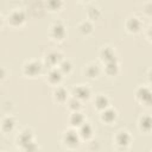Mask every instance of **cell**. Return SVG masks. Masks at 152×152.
Wrapping results in <instances>:
<instances>
[{
  "instance_id": "obj_2",
  "label": "cell",
  "mask_w": 152,
  "mask_h": 152,
  "mask_svg": "<svg viewBox=\"0 0 152 152\" xmlns=\"http://www.w3.org/2000/svg\"><path fill=\"white\" fill-rule=\"evenodd\" d=\"M40 69H42V65L38 62H31L25 65V72L28 75H36L40 71Z\"/></svg>"
},
{
  "instance_id": "obj_8",
  "label": "cell",
  "mask_w": 152,
  "mask_h": 152,
  "mask_svg": "<svg viewBox=\"0 0 152 152\" xmlns=\"http://www.w3.org/2000/svg\"><path fill=\"white\" fill-rule=\"evenodd\" d=\"M127 27L131 31H138V28L140 27V23H139V20L137 18H131L127 21Z\"/></svg>"
},
{
  "instance_id": "obj_1",
  "label": "cell",
  "mask_w": 152,
  "mask_h": 152,
  "mask_svg": "<svg viewBox=\"0 0 152 152\" xmlns=\"http://www.w3.org/2000/svg\"><path fill=\"white\" fill-rule=\"evenodd\" d=\"M137 95H138V97H139L141 101H144L145 103H147V104L152 103V93H151L148 89H146V88H140V89L138 90Z\"/></svg>"
},
{
  "instance_id": "obj_26",
  "label": "cell",
  "mask_w": 152,
  "mask_h": 152,
  "mask_svg": "<svg viewBox=\"0 0 152 152\" xmlns=\"http://www.w3.org/2000/svg\"><path fill=\"white\" fill-rule=\"evenodd\" d=\"M150 80H151V81H152V71H151V72H150Z\"/></svg>"
},
{
  "instance_id": "obj_6",
  "label": "cell",
  "mask_w": 152,
  "mask_h": 152,
  "mask_svg": "<svg viewBox=\"0 0 152 152\" xmlns=\"http://www.w3.org/2000/svg\"><path fill=\"white\" fill-rule=\"evenodd\" d=\"M52 34L56 38H58V39L63 38V36H64V27H63V25L59 24V23L56 24V25H53V27H52Z\"/></svg>"
},
{
  "instance_id": "obj_21",
  "label": "cell",
  "mask_w": 152,
  "mask_h": 152,
  "mask_svg": "<svg viewBox=\"0 0 152 152\" xmlns=\"http://www.w3.org/2000/svg\"><path fill=\"white\" fill-rule=\"evenodd\" d=\"M48 6L52 10L61 6V0H48Z\"/></svg>"
},
{
  "instance_id": "obj_24",
  "label": "cell",
  "mask_w": 152,
  "mask_h": 152,
  "mask_svg": "<svg viewBox=\"0 0 152 152\" xmlns=\"http://www.w3.org/2000/svg\"><path fill=\"white\" fill-rule=\"evenodd\" d=\"M61 69H62L63 71H69V70H70V63H69V62H63V63L61 64Z\"/></svg>"
},
{
  "instance_id": "obj_13",
  "label": "cell",
  "mask_w": 152,
  "mask_h": 152,
  "mask_svg": "<svg viewBox=\"0 0 152 152\" xmlns=\"http://www.w3.org/2000/svg\"><path fill=\"white\" fill-rule=\"evenodd\" d=\"M102 58L103 59H106L107 62H110V61H114V53H113V51L110 50V49H104V50H102Z\"/></svg>"
},
{
  "instance_id": "obj_3",
  "label": "cell",
  "mask_w": 152,
  "mask_h": 152,
  "mask_svg": "<svg viewBox=\"0 0 152 152\" xmlns=\"http://www.w3.org/2000/svg\"><path fill=\"white\" fill-rule=\"evenodd\" d=\"M64 140H65V142H66L68 145H70V146H76V145H77V141H78V138H77V134H76L75 132L69 131V132L65 134Z\"/></svg>"
},
{
  "instance_id": "obj_27",
  "label": "cell",
  "mask_w": 152,
  "mask_h": 152,
  "mask_svg": "<svg viewBox=\"0 0 152 152\" xmlns=\"http://www.w3.org/2000/svg\"><path fill=\"white\" fill-rule=\"evenodd\" d=\"M150 34H151V37H152V27L150 28Z\"/></svg>"
},
{
  "instance_id": "obj_22",
  "label": "cell",
  "mask_w": 152,
  "mask_h": 152,
  "mask_svg": "<svg viewBox=\"0 0 152 152\" xmlns=\"http://www.w3.org/2000/svg\"><path fill=\"white\" fill-rule=\"evenodd\" d=\"M87 74L89 75V76H95L96 74H97V65H90L88 69H87Z\"/></svg>"
},
{
  "instance_id": "obj_23",
  "label": "cell",
  "mask_w": 152,
  "mask_h": 152,
  "mask_svg": "<svg viewBox=\"0 0 152 152\" xmlns=\"http://www.w3.org/2000/svg\"><path fill=\"white\" fill-rule=\"evenodd\" d=\"M90 30H91V25H90L89 23H83V24L81 25V31H82L83 33H88Z\"/></svg>"
},
{
  "instance_id": "obj_7",
  "label": "cell",
  "mask_w": 152,
  "mask_h": 152,
  "mask_svg": "<svg viewBox=\"0 0 152 152\" xmlns=\"http://www.w3.org/2000/svg\"><path fill=\"white\" fill-rule=\"evenodd\" d=\"M116 141L119 145L121 146H126L128 142H129V135L126 133V132H120L116 137Z\"/></svg>"
},
{
  "instance_id": "obj_17",
  "label": "cell",
  "mask_w": 152,
  "mask_h": 152,
  "mask_svg": "<svg viewBox=\"0 0 152 152\" xmlns=\"http://www.w3.org/2000/svg\"><path fill=\"white\" fill-rule=\"evenodd\" d=\"M106 69H107V72H108V74H114V72H116V70H118V65H116L115 61H110V62H108Z\"/></svg>"
},
{
  "instance_id": "obj_19",
  "label": "cell",
  "mask_w": 152,
  "mask_h": 152,
  "mask_svg": "<svg viewBox=\"0 0 152 152\" xmlns=\"http://www.w3.org/2000/svg\"><path fill=\"white\" fill-rule=\"evenodd\" d=\"M59 55L57 53V52H52V53H50L48 57H46V59L50 62V63H52V64H55V63H57L58 61H59Z\"/></svg>"
},
{
  "instance_id": "obj_25",
  "label": "cell",
  "mask_w": 152,
  "mask_h": 152,
  "mask_svg": "<svg viewBox=\"0 0 152 152\" xmlns=\"http://www.w3.org/2000/svg\"><path fill=\"white\" fill-rule=\"evenodd\" d=\"M89 14L93 17V14L95 15V17H97L99 15V12H97V10L96 8H90V11H89Z\"/></svg>"
},
{
  "instance_id": "obj_11",
  "label": "cell",
  "mask_w": 152,
  "mask_h": 152,
  "mask_svg": "<svg viewBox=\"0 0 152 152\" xmlns=\"http://www.w3.org/2000/svg\"><path fill=\"white\" fill-rule=\"evenodd\" d=\"M19 141H20V144L25 147L26 145H28L30 142H31V134H30V132H24V133H21V135L19 137Z\"/></svg>"
},
{
  "instance_id": "obj_12",
  "label": "cell",
  "mask_w": 152,
  "mask_h": 152,
  "mask_svg": "<svg viewBox=\"0 0 152 152\" xmlns=\"http://www.w3.org/2000/svg\"><path fill=\"white\" fill-rule=\"evenodd\" d=\"M13 126H14V121H13V119L12 118H6L4 121H2V129L4 131H11L12 128H13Z\"/></svg>"
},
{
  "instance_id": "obj_20",
  "label": "cell",
  "mask_w": 152,
  "mask_h": 152,
  "mask_svg": "<svg viewBox=\"0 0 152 152\" xmlns=\"http://www.w3.org/2000/svg\"><path fill=\"white\" fill-rule=\"evenodd\" d=\"M55 94H56V97H57L58 100H64V99L66 97V91H65L64 89H62V88L57 89Z\"/></svg>"
},
{
  "instance_id": "obj_14",
  "label": "cell",
  "mask_w": 152,
  "mask_h": 152,
  "mask_svg": "<svg viewBox=\"0 0 152 152\" xmlns=\"http://www.w3.org/2000/svg\"><path fill=\"white\" fill-rule=\"evenodd\" d=\"M107 104H108L107 97H104V96H99V97L96 99V106H97L99 108H106Z\"/></svg>"
},
{
  "instance_id": "obj_16",
  "label": "cell",
  "mask_w": 152,
  "mask_h": 152,
  "mask_svg": "<svg viewBox=\"0 0 152 152\" xmlns=\"http://www.w3.org/2000/svg\"><path fill=\"white\" fill-rule=\"evenodd\" d=\"M90 134H91V128H90V126L87 125V124L83 125V126L81 127V135L84 137V138H89Z\"/></svg>"
},
{
  "instance_id": "obj_10",
  "label": "cell",
  "mask_w": 152,
  "mask_h": 152,
  "mask_svg": "<svg viewBox=\"0 0 152 152\" xmlns=\"http://www.w3.org/2000/svg\"><path fill=\"white\" fill-rule=\"evenodd\" d=\"M75 94H76L77 97L86 99V97H88V95H89V90H88L86 87H77V88L75 89Z\"/></svg>"
},
{
  "instance_id": "obj_4",
  "label": "cell",
  "mask_w": 152,
  "mask_h": 152,
  "mask_svg": "<svg viewBox=\"0 0 152 152\" xmlns=\"http://www.w3.org/2000/svg\"><path fill=\"white\" fill-rule=\"evenodd\" d=\"M140 128L144 131H150L152 128V119L150 116H142L140 119Z\"/></svg>"
},
{
  "instance_id": "obj_5",
  "label": "cell",
  "mask_w": 152,
  "mask_h": 152,
  "mask_svg": "<svg viewBox=\"0 0 152 152\" xmlns=\"http://www.w3.org/2000/svg\"><path fill=\"white\" fill-rule=\"evenodd\" d=\"M23 20H24V14H23V12L15 11V12H13V13L10 15V21H11L12 24H20Z\"/></svg>"
},
{
  "instance_id": "obj_15",
  "label": "cell",
  "mask_w": 152,
  "mask_h": 152,
  "mask_svg": "<svg viewBox=\"0 0 152 152\" xmlns=\"http://www.w3.org/2000/svg\"><path fill=\"white\" fill-rule=\"evenodd\" d=\"M70 120H71V124H72V125H80V124H82V121H83V116H82L80 113H74Z\"/></svg>"
},
{
  "instance_id": "obj_18",
  "label": "cell",
  "mask_w": 152,
  "mask_h": 152,
  "mask_svg": "<svg viewBox=\"0 0 152 152\" xmlns=\"http://www.w3.org/2000/svg\"><path fill=\"white\" fill-rule=\"evenodd\" d=\"M49 78L51 82H58L61 80V72L58 70H52L49 75Z\"/></svg>"
},
{
  "instance_id": "obj_9",
  "label": "cell",
  "mask_w": 152,
  "mask_h": 152,
  "mask_svg": "<svg viewBox=\"0 0 152 152\" xmlns=\"http://www.w3.org/2000/svg\"><path fill=\"white\" fill-rule=\"evenodd\" d=\"M102 119L107 122H112L115 119V112L113 109H107L102 113Z\"/></svg>"
}]
</instances>
